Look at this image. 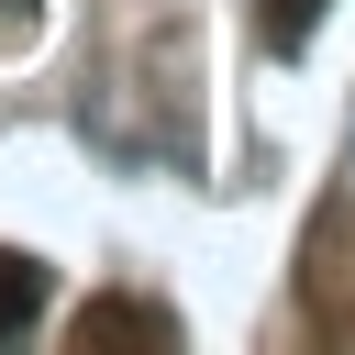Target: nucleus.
<instances>
[{
	"label": "nucleus",
	"instance_id": "f257e3e1",
	"mask_svg": "<svg viewBox=\"0 0 355 355\" xmlns=\"http://www.w3.org/2000/svg\"><path fill=\"white\" fill-rule=\"evenodd\" d=\"M33 311H44V266L33 255H0V333H22Z\"/></svg>",
	"mask_w": 355,
	"mask_h": 355
},
{
	"label": "nucleus",
	"instance_id": "f03ea898",
	"mask_svg": "<svg viewBox=\"0 0 355 355\" xmlns=\"http://www.w3.org/2000/svg\"><path fill=\"white\" fill-rule=\"evenodd\" d=\"M311 22H322V0H266V11H255V33H266L277 55H300V44H311Z\"/></svg>",
	"mask_w": 355,
	"mask_h": 355
}]
</instances>
